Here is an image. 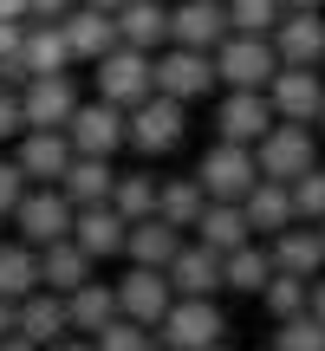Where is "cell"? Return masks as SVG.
Returning a JSON list of instances; mask_svg holds the SVG:
<instances>
[{"mask_svg": "<svg viewBox=\"0 0 325 351\" xmlns=\"http://www.w3.org/2000/svg\"><path fill=\"white\" fill-rule=\"evenodd\" d=\"M280 72V52H274V33H228L215 46V78L228 91H267V78Z\"/></svg>", "mask_w": 325, "mask_h": 351, "instance_id": "cell-1", "label": "cell"}, {"mask_svg": "<svg viewBox=\"0 0 325 351\" xmlns=\"http://www.w3.org/2000/svg\"><path fill=\"white\" fill-rule=\"evenodd\" d=\"M182 137H189V104L182 98L150 91V98L130 104V150H137V156H169Z\"/></svg>", "mask_w": 325, "mask_h": 351, "instance_id": "cell-2", "label": "cell"}, {"mask_svg": "<svg viewBox=\"0 0 325 351\" xmlns=\"http://www.w3.org/2000/svg\"><path fill=\"white\" fill-rule=\"evenodd\" d=\"M254 163H261V176H274V182H293V176H306L313 163H325L319 156V130L293 124V117H274V130L254 143Z\"/></svg>", "mask_w": 325, "mask_h": 351, "instance_id": "cell-3", "label": "cell"}, {"mask_svg": "<svg viewBox=\"0 0 325 351\" xmlns=\"http://www.w3.org/2000/svg\"><path fill=\"white\" fill-rule=\"evenodd\" d=\"M72 215H78V202L65 195L59 182H33L20 195V208H13V234H20L26 247H46V241L72 234Z\"/></svg>", "mask_w": 325, "mask_h": 351, "instance_id": "cell-4", "label": "cell"}, {"mask_svg": "<svg viewBox=\"0 0 325 351\" xmlns=\"http://www.w3.org/2000/svg\"><path fill=\"white\" fill-rule=\"evenodd\" d=\"M65 137H72L78 156H117V150L130 143V111L91 91V98H78V111H72V124H65Z\"/></svg>", "mask_w": 325, "mask_h": 351, "instance_id": "cell-5", "label": "cell"}, {"mask_svg": "<svg viewBox=\"0 0 325 351\" xmlns=\"http://www.w3.org/2000/svg\"><path fill=\"white\" fill-rule=\"evenodd\" d=\"M189 176H195V182L208 189L215 202H241L254 182H261V163H254V150H248V143H228V137H215L208 150L195 156V169H189Z\"/></svg>", "mask_w": 325, "mask_h": 351, "instance_id": "cell-6", "label": "cell"}, {"mask_svg": "<svg viewBox=\"0 0 325 351\" xmlns=\"http://www.w3.org/2000/svg\"><path fill=\"white\" fill-rule=\"evenodd\" d=\"M228 339V313L215 300H169V313L156 319V345L169 351H208Z\"/></svg>", "mask_w": 325, "mask_h": 351, "instance_id": "cell-7", "label": "cell"}, {"mask_svg": "<svg viewBox=\"0 0 325 351\" xmlns=\"http://www.w3.org/2000/svg\"><path fill=\"white\" fill-rule=\"evenodd\" d=\"M91 85H98V98H111V104H137V98H150L156 91V52H137V46H111L98 65H91Z\"/></svg>", "mask_w": 325, "mask_h": 351, "instance_id": "cell-8", "label": "cell"}, {"mask_svg": "<svg viewBox=\"0 0 325 351\" xmlns=\"http://www.w3.org/2000/svg\"><path fill=\"white\" fill-rule=\"evenodd\" d=\"M156 91H169V98H182V104H195V98H208V91H221V78H215V52H202V46H162L156 52Z\"/></svg>", "mask_w": 325, "mask_h": 351, "instance_id": "cell-9", "label": "cell"}, {"mask_svg": "<svg viewBox=\"0 0 325 351\" xmlns=\"http://www.w3.org/2000/svg\"><path fill=\"white\" fill-rule=\"evenodd\" d=\"M20 111H26V130H65L78 111V85L72 72H39L20 85Z\"/></svg>", "mask_w": 325, "mask_h": 351, "instance_id": "cell-10", "label": "cell"}, {"mask_svg": "<svg viewBox=\"0 0 325 351\" xmlns=\"http://www.w3.org/2000/svg\"><path fill=\"white\" fill-rule=\"evenodd\" d=\"M267 104L274 117H293V124H313L325 104V65H280L267 78Z\"/></svg>", "mask_w": 325, "mask_h": 351, "instance_id": "cell-11", "label": "cell"}, {"mask_svg": "<svg viewBox=\"0 0 325 351\" xmlns=\"http://www.w3.org/2000/svg\"><path fill=\"white\" fill-rule=\"evenodd\" d=\"M169 300H176V287H169V274H162V267L124 261V274H117V313H124V319H137V326L156 332V319L169 313Z\"/></svg>", "mask_w": 325, "mask_h": 351, "instance_id": "cell-12", "label": "cell"}, {"mask_svg": "<svg viewBox=\"0 0 325 351\" xmlns=\"http://www.w3.org/2000/svg\"><path fill=\"white\" fill-rule=\"evenodd\" d=\"M162 274H169V287H176V300H221V254L215 247H202L195 234H182V247L169 254V267H162Z\"/></svg>", "mask_w": 325, "mask_h": 351, "instance_id": "cell-13", "label": "cell"}, {"mask_svg": "<svg viewBox=\"0 0 325 351\" xmlns=\"http://www.w3.org/2000/svg\"><path fill=\"white\" fill-rule=\"evenodd\" d=\"M267 130H274V104H267V91H228L221 85V98H215V137H228V143H261Z\"/></svg>", "mask_w": 325, "mask_h": 351, "instance_id": "cell-14", "label": "cell"}, {"mask_svg": "<svg viewBox=\"0 0 325 351\" xmlns=\"http://www.w3.org/2000/svg\"><path fill=\"white\" fill-rule=\"evenodd\" d=\"M228 33H234V26H228V0H169V39L176 46L215 52Z\"/></svg>", "mask_w": 325, "mask_h": 351, "instance_id": "cell-15", "label": "cell"}, {"mask_svg": "<svg viewBox=\"0 0 325 351\" xmlns=\"http://www.w3.org/2000/svg\"><path fill=\"white\" fill-rule=\"evenodd\" d=\"M72 241L91 254V261H124V241H130V221L111 208V202H85L72 215Z\"/></svg>", "mask_w": 325, "mask_h": 351, "instance_id": "cell-16", "label": "cell"}, {"mask_svg": "<svg viewBox=\"0 0 325 351\" xmlns=\"http://www.w3.org/2000/svg\"><path fill=\"white\" fill-rule=\"evenodd\" d=\"M72 137L65 130H20L13 137V163L26 169V182H59L65 169H72Z\"/></svg>", "mask_w": 325, "mask_h": 351, "instance_id": "cell-17", "label": "cell"}, {"mask_svg": "<svg viewBox=\"0 0 325 351\" xmlns=\"http://www.w3.org/2000/svg\"><path fill=\"white\" fill-rule=\"evenodd\" d=\"M59 26H65V46H72V59H78V65H98L111 46H124V39H117V13L85 7V0H78V7L65 13Z\"/></svg>", "mask_w": 325, "mask_h": 351, "instance_id": "cell-18", "label": "cell"}, {"mask_svg": "<svg viewBox=\"0 0 325 351\" xmlns=\"http://www.w3.org/2000/svg\"><path fill=\"white\" fill-rule=\"evenodd\" d=\"M274 52H280V65H325V7H313V13H280Z\"/></svg>", "mask_w": 325, "mask_h": 351, "instance_id": "cell-19", "label": "cell"}, {"mask_svg": "<svg viewBox=\"0 0 325 351\" xmlns=\"http://www.w3.org/2000/svg\"><path fill=\"white\" fill-rule=\"evenodd\" d=\"M13 332H26L39 351L46 345H59L65 332H72V313H65V293H52V287H33L20 300V319H13Z\"/></svg>", "mask_w": 325, "mask_h": 351, "instance_id": "cell-20", "label": "cell"}, {"mask_svg": "<svg viewBox=\"0 0 325 351\" xmlns=\"http://www.w3.org/2000/svg\"><path fill=\"white\" fill-rule=\"evenodd\" d=\"M267 247H274L280 274H306V280L325 274V234H319V221H287Z\"/></svg>", "mask_w": 325, "mask_h": 351, "instance_id": "cell-21", "label": "cell"}, {"mask_svg": "<svg viewBox=\"0 0 325 351\" xmlns=\"http://www.w3.org/2000/svg\"><path fill=\"white\" fill-rule=\"evenodd\" d=\"M72 46H65V26L59 20H26V39H20V72L39 78V72H72Z\"/></svg>", "mask_w": 325, "mask_h": 351, "instance_id": "cell-22", "label": "cell"}, {"mask_svg": "<svg viewBox=\"0 0 325 351\" xmlns=\"http://www.w3.org/2000/svg\"><path fill=\"white\" fill-rule=\"evenodd\" d=\"M189 234H195L202 247H215V254H234L241 241H254V221H248V208H241V202H215V195H208V208L195 215V228H189Z\"/></svg>", "mask_w": 325, "mask_h": 351, "instance_id": "cell-23", "label": "cell"}, {"mask_svg": "<svg viewBox=\"0 0 325 351\" xmlns=\"http://www.w3.org/2000/svg\"><path fill=\"white\" fill-rule=\"evenodd\" d=\"M117 39L137 52H162L169 46V0H124L117 7Z\"/></svg>", "mask_w": 325, "mask_h": 351, "instance_id": "cell-24", "label": "cell"}, {"mask_svg": "<svg viewBox=\"0 0 325 351\" xmlns=\"http://www.w3.org/2000/svg\"><path fill=\"white\" fill-rule=\"evenodd\" d=\"M91 274H98V261H91V254L78 247L72 234H65V241H46V247H39V287L72 293V287H85Z\"/></svg>", "mask_w": 325, "mask_h": 351, "instance_id": "cell-25", "label": "cell"}, {"mask_svg": "<svg viewBox=\"0 0 325 351\" xmlns=\"http://www.w3.org/2000/svg\"><path fill=\"white\" fill-rule=\"evenodd\" d=\"M241 208H248V221H254V234H261V241H274L287 221H300V215H293V189L274 182V176H261V182L241 195Z\"/></svg>", "mask_w": 325, "mask_h": 351, "instance_id": "cell-26", "label": "cell"}, {"mask_svg": "<svg viewBox=\"0 0 325 351\" xmlns=\"http://www.w3.org/2000/svg\"><path fill=\"white\" fill-rule=\"evenodd\" d=\"M267 274H274V247H267L261 234L241 241L234 254H221V287H228V293H248V300H261Z\"/></svg>", "mask_w": 325, "mask_h": 351, "instance_id": "cell-27", "label": "cell"}, {"mask_svg": "<svg viewBox=\"0 0 325 351\" xmlns=\"http://www.w3.org/2000/svg\"><path fill=\"white\" fill-rule=\"evenodd\" d=\"M65 313H72V332H85V339H91V332H104L117 319V280H98V274H91L85 287L65 293Z\"/></svg>", "mask_w": 325, "mask_h": 351, "instance_id": "cell-28", "label": "cell"}, {"mask_svg": "<svg viewBox=\"0 0 325 351\" xmlns=\"http://www.w3.org/2000/svg\"><path fill=\"white\" fill-rule=\"evenodd\" d=\"M176 247H182V228H169L162 215H143V221H130L124 261H137V267H169Z\"/></svg>", "mask_w": 325, "mask_h": 351, "instance_id": "cell-29", "label": "cell"}, {"mask_svg": "<svg viewBox=\"0 0 325 351\" xmlns=\"http://www.w3.org/2000/svg\"><path fill=\"white\" fill-rule=\"evenodd\" d=\"M111 182H117V156H72V169L59 176V189L85 208V202H111Z\"/></svg>", "mask_w": 325, "mask_h": 351, "instance_id": "cell-30", "label": "cell"}, {"mask_svg": "<svg viewBox=\"0 0 325 351\" xmlns=\"http://www.w3.org/2000/svg\"><path fill=\"white\" fill-rule=\"evenodd\" d=\"M202 208H208V189H202L195 176H169V182L156 189V215H162L169 228H182V234L195 228V215H202Z\"/></svg>", "mask_w": 325, "mask_h": 351, "instance_id": "cell-31", "label": "cell"}, {"mask_svg": "<svg viewBox=\"0 0 325 351\" xmlns=\"http://www.w3.org/2000/svg\"><path fill=\"white\" fill-rule=\"evenodd\" d=\"M156 189H162L156 169H117V182H111V208L124 215V221H143V215H156Z\"/></svg>", "mask_w": 325, "mask_h": 351, "instance_id": "cell-32", "label": "cell"}, {"mask_svg": "<svg viewBox=\"0 0 325 351\" xmlns=\"http://www.w3.org/2000/svg\"><path fill=\"white\" fill-rule=\"evenodd\" d=\"M33 287H39V247H26L20 234L0 241V293L7 300H26Z\"/></svg>", "mask_w": 325, "mask_h": 351, "instance_id": "cell-33", "label": "cell"}, {"mask_svg": "<svg viewBox=\"0 0 325 351\" xmlns=\"http://www.w3.org/2000/svg\"><path fill=\"white\" fill-rule=\"evenodd\" d=\"M306 293H313V280H306V274H280V267H274V274H267V287H261V313L280 326V319L306 313Z\"/></svg>", "mask_w": 325, "mask_h": 351, "instance_id": "cell-34", "label": "cell"}, {"mask_svg": "<svg viewBox=\"0 0 325 351\" xmlns=\"http://www.w3.org/2000/svg\"><path fill=\"white\" fill-rule=\"evenodd\" d=\"M274 351H325V319L313 313H293L274 326Z\"/></svg>", "mask_w": 325, "mask_h": 351, "instance_id": "cell-35", "label": "cell"}, {"mask_svg": "<svg viewBox=\"0 0 325 351\" xmlns=\"http://www.w3.org/2000/svg\"><path fill=\"white\" fill-rule=\"evenodd\" d=\"M150 345H156V332L137 326V319H124V313H117L104 332H91V351H150Z\"/></svg>", "mask_w": 325, "mask_h": 351, "instance_id": "cell-36", "label": "cell"}, {"mask_svg": "<svg viewBox=\"0 0 325 351\" xmlns=\"http://www.w3.org/2000/svg\"><path fill=\"white\" fill-rule=\"evenodd\" d=\"M287 0H228V26L234 33H274Z\"/></svg>", "mask_w": 325, "mask_h": 351, "instance_id": "cell-37", "label": "cell"}, {"mask_svg": "<svg viewBox=\"0 0 325 351\" xmlns=\"http://www.w3.org/2000/svg\"><path fill=\"white\" fill-rule=\"evenodd\" d=\"M293 215L300 221H325V163H313L306 176H293Z\"/></svg>", "mask_w": 325, "mask_h": 351, "instance_id": "cell-38", "label": "cell"}, {"mask_svg": "<svg viewBox=\"0 0 325 351\" xmlns=\"http://www.w3.org/2000/svg\"><path fill=\"white\" fill-rule=\"evenodd\" d=\"M26 169L13 163V150H0V221H13V208H20V195H26Z\"/></svg>", "mask_w": 325, "mask_h": 351, "instance_id": "cell-39", "label": "cell"}, {"mask_svg": "<svg viewBox=\"0 0 325 351\" xmlns=\"http://www.w3.org/2000/svg\"><path fill=\"white\" fill-rule=\"evenodd\" d=\"M26 130V111H20V85H0V150Z\"/></svg>", "mask_w": 325, "mask_h": 351, "instance_id": "cell-40", "label": "cell"}, {"mask_svg": "<svg viewBox=\"0 0 325 351\" xmlns=\"http://www.w3.org/2000/svg\"><path fill=\"white\" fill-rule=\"evenodd\" d=\"M78 0H26V20H65Z\"/></svg>", "mask_w": 325, "mask_h": 351, "instance_id": "cell-41", "label": "cell"}, {"mask_svg": "<svg viewBox=\"0 0 325 351\" xmlns=\"http://www.w3.org/2000/svg\"><path fill=\"white\" fill-rule=\"evenodd\" d=\"M306 313L325 319V274H313V293H306Z\"/></svg>", "mask_w": 325, "mask_h": 351, "instance_id": "cell-42", "label": "cell"}, {"mask_svg": "<svg viewBox=\"0 0 325 351\" xmlns=\"http://www.w3.org/2000/svg\"><path fill=\"white\" fill-rule=\"evenodd\" d=\"M13 319H20V300H7V293H0V339L13 332Z\"/></svg>", "mask_w": 325, "mask_h": 351, "instance_id": "cell-43", "label": "cell"}, {"mask_svg": "<svg viewBox=\"0 0 325 351\" xmlns=\"http://www.w3.org/2000/svg\"><path fill=\"white\" fill-rule=\"evenodd\" d=\"M46 351H91V339H85V332H65V339H59V345H46Z\"/></svg>", "mask_w": 325, "mask_h": 351, "instance_id": "cell-44", "label": "cell"}, {"mask_svg": "<svg viewBox=\"0 0 325 351\" xmlns=\"http://www.w3.org/2000/svg\"><path fill=\"white\" fill-rule=\"evenodd\" d=\"M0 351H39V345L26 339V332H7V339H0Z\"/></svg>", "mask_w": 325, "mask_h": 351, "instance_id": "cell-45", "label": "cell"}, {"mask_svg": "<svg viewBox=\"0 0 325 351\" xmlns=\"http://www.w3.org/2000/svg\"><path fill=\"white\" fill-rule=\"evenodd\" d=\"M0 20H26V0H0Z\"/></svg>", "mask_w": 325, "mask_h": 351, "instance_id": "cell-46", "label": "cell"}, {"mask_svg": "<svg viewBox=\"0 0 325 351\" xmlns=\"http://www.w3.org/2000/svg\"><path fill=\"white\" fill-rule=\"evenodd\" d=\"M313 7H325V0H287V13H313Z\"/></svg>", "mask_w": 325, "mask_h": 351, "instance_id": "cell-47", "label": "cell"}, {"mask_svg": "<svg viewBox=\"0 0 325 351\" xmlns=\"http://www.w3.org/2000/svg\"><path fill=\"white\" fill-rule=\"evenodd\" d=\"M85 7H104V13H117V7H124V0H85Z\"/></svg>", "mask_w": 325, "mask_h": 351, "instance_id": "cell-48", "label": "cell"}, {"mask_svg": "<svg viewBox=\"0 0 325 351\" xmlns=\"http://www.w3.org/2000/svg\"><path fill=\"white\" fill-rule=\"evenodd\" d=\"M313 130H319V137H325V104H319V117H313Z\"/></svg>", "mask_w": 325, "mask_h": 351, "instance_id": "cell-49", "label": "cell"}, {"mask_svg": "<svg viewBox=\"0 0 325 351\" xmlns=\"http://www.w3.org/2000/svg\"><path fill=\"white\" fill-rule=\"evenodd\" d=\"M208 351H228V339H221V345H208Z\"/></svg>", "mask_w": 325, "mask_h": 351, "instance_id": "cell-50", "label": "cell"}, {"mask_svg": "<svg viewBox=\"0 0 325 351\" xmlns=\"http://www.w3.org/2000/svg\"><path fill=\"white\" fill-rule=\"evenodd\" d=\"M150 351H169V345H150Z\"/></svg>", "mask_w": 325, "mask_h": 351, "instance_id": "cell-51", "label": "cell"}, {"mask_svg": "<svg viewBox=\"0 0 325 351\" xmlns=\"http://www.w3.org/2000/svg\"><path fill=\"white\" fill-rule=\"evenodd\" d=\"M319 234H325V221H319Z\"/></svg>", "mask_w": 325, "mask_h": 351, "instance_id": "cell-52", "label": "cell"}, {"mask_svg": "<svg viewBox=\"0 0 325 351\" xmlns=\"http://www.w3.org/2000/svg\"><path fill=\"white\" fill-rule=\"evenodd\" d=\"M267 351H274V345H267Z\"/></svg>", "mask_w": 325, "mask_h": 351, "instance_id": "cell-53", "label": "cell"}]
</instances>
